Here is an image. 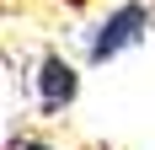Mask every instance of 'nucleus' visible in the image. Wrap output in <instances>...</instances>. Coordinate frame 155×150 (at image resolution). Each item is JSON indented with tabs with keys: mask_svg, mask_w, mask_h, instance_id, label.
<instances>
[{
	"mask_svg": "<svg viewBox=\"0 0 155 150\" xmlns=\"http://www.w3.org/2000/svg\"><path fill=\"white\" fill-rule=\"evenodd\" d=\"M150 32V11H144L139 0H128V5H118V11L96 27V38H91V64H107V59H118L123 48H134Z\"/></svg>",
	"mask_w": 155,
	"mask_h": 150,
	"instance_id": "1",
	"label": "nucleus"
},
{
	"mask_svg": "<svg viewBox=\"0 0 155 150\" xmlns=\"http://www.w3.org/2000/svg\"><path fill=\"white\" fill-rule=\"evenodd\" d=\"M75 91H80V75L59 54H48L43 70H38V102H43V113H64V107L75 102Z\"/></svg>",
	"mask_w": 155,
	"mask_h": 150,
	"instance_id": "2",
	"label": "nucleus"
},
{
	"mask_svg": "<svg viewBox=\"0 0 155 150\" xmlns=\"http://www.w3.org/2000/svg\"><path fill=\"white\" fill-rule=\"evenodd\" d=\"M16 150H48V145H38V139H21V145H16Z\"/></svg>",
	"mask_w": 155,
	"mask_h": 150,
	"instance_id": "3",
	"label": "nucleus"
}]
</instances>
